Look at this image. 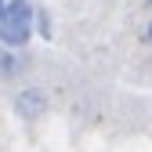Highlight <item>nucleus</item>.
<instances>
[{"instance_id":"obj_1","label":"nucleus","mask_w":152,"mask_h":152,"mask_svg":"<svg viewBox=\"0 0 152 152\" xmlns=\"http://www.w3.org/2000/svg\"><path fill=\"white\" fill-rule=\"evenodd\" d=\"M33 22H36V11L29 7V0H7V7L0 11V44L11 51L26 47L33 36Z\"/></svg>"},{"instance_id":"obj_2","label":"nucleus","mask_w":152,"mask_h":152,"mask_svg":"<svg viewBox=\"0 0 152 152\" xmlns=\"http://www.w3.org/2000/svg\"><path fill=\"white\" fill-rule=\"evenodd\" d=\"M44 105H47V98H44V91H36V87H26V91L15 94V109L22 112L26 120H36L44 112Z\"/></svg>"},{"instance_id":"obj_3","label":"nucleus","mask_w":152,"mask_h":152,"mask_svg":"<svg viewBox=\"0 0 152 152\" xmlns=\"http://www.w3.org/2000/svg\"><path fill=\"white\" fill-rule=\"evenodd\" d=\"M18 69H22V58H18L11 47H4V44H0V76H15Z\"/></svg>"},{"instance_id":"obj_4","label":"nucleus","mask_w":152,"mask_h":152,"mask_svg":"<svg viewBox=\"0 0 152 152\" xmlns=\"http://www.w3.org/2000/svg\"><path fill=\"white\" fill-rule=\"evenodd\" d=\"M148 44H152V22H148Z\"/></svg>"},{"instance_id":"obj_5","label":"nucleus","mask_w":152,"mask_h":152,"mask_svg":"<svg viewBox=\"0 0 152 152\" xmlns=\"http://www.w3.org/2000/svg\"><path fill=\"white\" fill-rule=\"evenodd\" d=\"M4 7H7V0H0V11H4Z\"/></svg>"},{"instance_id":"obj_6","label":"nucleus","mask_w":152,"mask_h":152,"mask_svg":"<svg viewBox=\"0 0 152 152\" xmlns=\"http://www.w3.org/2000/svg\"><path fill=\"white\" fill-rule=\"evenodd\" d=\"M148 4H152V0H148Z\"/></svg>"}]
</instances>
